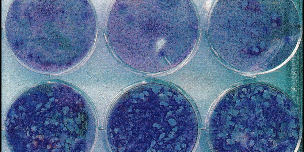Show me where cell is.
I'll return each instance as SVG.
<instances>
[{"label":"cell","instance_id":"obj_2","mask_svg":"<svg viewBox=\"0 0 304 152\" xmlns=\"http://www.w3.org/2000/svg\"><path fill=\"white\" fill-rule=\"evenodd\" d=\"M178 1L118 0L110 11L108 40L117 56L140 71H167L179 62Z\"/></svg>","mask_w":304,"mask_h":152},{"label":"cell","instance_id":"obj_1","mask_svg":"<svg viewBox=\"0 0 304 152\" xmlns=\"http://www.w3.org/2000/svg\"><path fill=\"white\" fill-rule=\"evenodd\" d=\"M5 29L20 61L51 73L70 67L88 37L86 22L72 1L18 0L9 9Z\"/></svg>","mask_w":304,"mask_h":152},{"label":"cell","instance_id":"obj_3","mask_svg":"<svg viewBox=\"0 0 304 152\" xmlns=\"http://www.w3.org/2000/svg\"><path fill=\"white\" fill-rule=\"evenodd\" d=\"M212 3V1L211 0L207 1L206 2L205 4V7L206 10L207 11H208L210 10L211 7Z\"/></svg>","mask_w":304,"mask_h":152}]
</instances>
